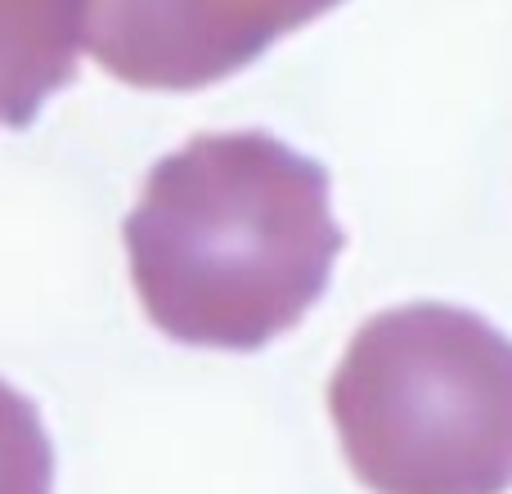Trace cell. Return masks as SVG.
Instances as JSON below:
<instances>
[{
  "instance_id": "3957f363",
  "label": "cell",
  "mask_w": 512,
  "mask_h": 494,
  "mask_svg": "<svg viewBox=\"0 0 512 494\" xmlns=\"http://www.w3.org/2000/svg\"><path fill=\"white\" fill-rule=\"evenodd\" d=\"M342 0H77L81 45L135 90H198Z\"/></svg>"
},
{
  "instance_id": "277c9868",
  "label": "cell",
  "mask_w": 512,
  "mask_h": 494,
  "mask_svg": "<svg viewBox=\"0 0 512 494\" xmlns=\"http://www.w3.org/2000/svg\"><path fill=\"white\" fill-rule=\"evenodd\" d=\"M77 0H0V126H27L77 77Z\"/></svg>"
},
{
  "instance_id": "6da1fadb",
  "label": "cell",
  "mask_w": 512,
  "mask_h": 494,
  "mask_svg": "<svg viewBox=\"0 0 512 494\" xmlns=\"http://www.w3.org/2000/svg\"><path fill=\"white\" fill-rule=\"evenodd\" d=\"M122 234L144 315L221 351L297 328L342 252L328 171L265 131L198 135L162 158Z\"/></svg>"
},
{
  "instance_id": "5b68a950",
  "label": "cell",
  "mask_w": 512,
  "mask_h": 494,
  "mask_svg": "<svg viewBox=\"0 0 512 494\" xmlns=\"http://www.w3.org/2000/svg\"><path fill=\"white\" fill-rule=\"evenodd\" d=\"M54 450L36 405L0 382V494H50Z\"/></svg>"
},
{
  "instance_id": "7a4b0ae2",
  "label": "cell",
  "mask_w": 512,
  "mask_h": 494,
  "mask_svg": "<svg viewBox=\"0 0 512 494\" xmlns=\"http://www.w3.org/2000/svg\"><path fill=\"white\" fill-rule=\"evenodd\" d=\"M328 414L373 494L512 490V342L472 310L373 315L333 369Z\"/></svg>"
}]
</instances>
